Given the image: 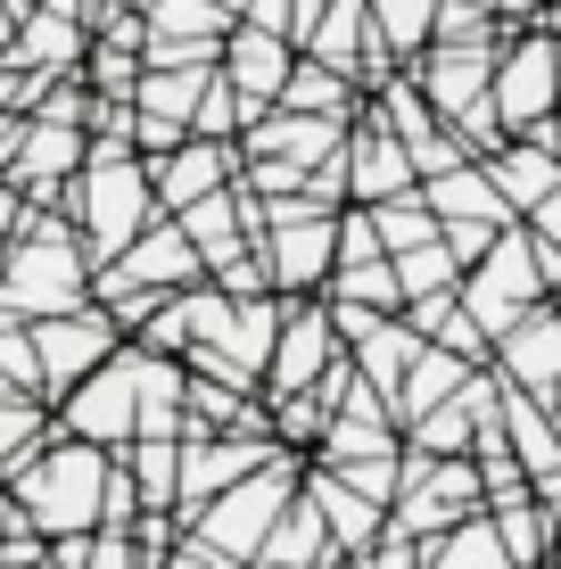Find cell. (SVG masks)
Segmentation results:
<instances>
[{
  "label": "cell",
  "mask_w": 561,
  "mask_h": 569,
  "mask_svg": "<svg viewBox=\"0 0 561 569\" xmlns=\"http://www.w3.org/2000/svg\"><path fill=\"white\" fill-rule=\"evenodd\" d=\"M83 298H91V248L74 231V214L26 199V223H17L9 257H0V313L42 322V313H67Z\"/></svg>",
  "instance_id": "obj_1"
},
{
  "label": "cell",
  "mask_w": 561,
  "mask_h": 569,
  "mask_svg": "<svg viewBox=\"0 0 561 569\" xmlns=\"http://www.w3.org/2000/svg\"><path fill=\"white\" fill-rule=\"evenodd\" d=\"M9 503L26 512V528L42 537H74V528H100V487H108V446H83L67 429H50L33 455H17L0 470Z\"/></svg>",
  "instance_id": "obj_2"
},
{
  "label": "cell",
  "mask_w": 561,
  "mask_h": 569,
  "mask_svg": "<svg viewBox=\"0 0 561 569\" xmlns=\"http://www.w3.org/2000/svg\"><path fill=\"white\" fill-rule=\"evenodd\" d=\"M58 207L74 214L91 264L116 257V248H124L141 223H158V190H149V166H141L132 149H124V157L83 149V166H74V182H67V199H58Z\"/></svg>",
  "instance_id": "obj_3"
},
{
  "label": "cell",
  "mask_w": 561,
  "mask_h": 569,
  "mask_svg": "<svg viewBox=\"0 0 561 569\" xmlns=\"http://www.w3.org/2000/svg\"><path fill=\"white\" fill-rule=\"evenodd\" d=\"M298 470H305V455H281V446H273V455L248 470V479H231L223 496H207L182 528H190L199 545H216V553H231V561H257L264 528H273L281 503L298 496Z\"/></svg>",
  "instance_id": "obj_4"
},
{
  "label": "cell",
  "mask_w": 561,
  "mask_h": 569,
  "mask_svg": "<svg viewBox=\"0 0 561 569\" xmlns=\"http://www.w3.org/2000/svg\"><path fill=\"white\" fill-rule=\"evenodd\" d=\"M454 298L462 313H471L479 330H488V347H495V330H512L529 306H545V272H537V240H529V223H512L488 240V257L479 264H462V281H454Z\"/></svg>",
  "instance_id": "obj_5"
},
{
  "label": "cell",
  "mask_w": 561,
  "mask_h": 569,
  "mask_svg": "<svg viewBox=\"0 0 561 569\" xmlns=\"http://www.w3.org/2000/svg\"><path fill=\"white\" fill-rule=\"evenodd\" d=\"M471 512H488L471 455H413V446H404V455H397V496H389V528H404V537H438V528H454Z\"/></svg>",
  "instance_id": "obj_6"
},
{
  "label": "cell",
  "mask_w": 561,
  "mask_h": 569,
  "mask_svg": "<svg viewBox=\"0 0 561 569\" xmlns=\"http://www.w3.org/2000/svg\"><path fill=\"white\" fill-rule=\"evenodd\" d=\"M488 108L504 132H529L561 108V58L537 26H495V67H488Z\"/></svg>",
  "instance_id": "obj_7"
},
{
  "label": "cell",
  "mask_w": 561,
  "mask_h": 569,
  "mask_svg": "<svg viewBox=\"0 0 561 569\" xmlns=\"http://www.w3.org/2000/svg\"><path fill=\"white\" fill-rule=\"evenodd\" d=\"M132 397H141V347L132 339H116V356L108 363H91L83 380L67 388V397L50 405V421L67 429V438H83V446H124L132 438Z\"/></svg>",
  "instance_id": "obj_8"
},
{
  "label": "cell",
  "mask_w": 561,
  "mask_h": 569,
  "mask_svg": "<svg viewBox=\"0 0 561 569\" xmlns=\"http://www.w3.org/2000/svg\"><path fill=\"white\" fill-rule=\"evenodd\" d=\"M26 330H33V363H42V405H58L91 363L116 356V339H124V330L108 322V306H91V298L67 306V313H42V322H26Z\"/></svg>",
  "instance_id": "obj_9"
},
{
  "label": "cell",
  "mask_w": 561,
  "mask_h": 569,
  "mask_svg": "<svg viewBox=\"0 0 561 569\" xmlns=\"http://www.w3.org/2000/svg\"><path fill=\"white\" fill-rule=\"evenodd\" d=\"M339 173H347V207H372V199H397V190H413V157H404V141L389 124H380L372 100H355V116H347V141H339Z\"/></svg>",
  "instance_id": "obj_10"
},
{
  "label": "cell",
  "mask_w": 561,
  "mask_h": 569,
  "mask_svg": "<svg viewBox=\"0 0 561 569\" xmlns=\"http://www.w3.org/2000/svg\"><path fill=\"white\" fill-rule=\"evenodd\" d=\"M339 356V322L322 298H281V330H273V356H264V397H289V388H314L322 363Z\"/></svg>",
  "instance_id": "obj_11"
},
{
  "label": "cell",
  "mask_w": 561,
  "mask_h": 569,
  "mask_svg": "<svg viewBox=\"0 0 561 569\" xmlns=\"http://www.w3.org/2000/svg\"><path fill=\"white\" fill-rule=\"evenodd\" d=\"M74 166H83V124H50V116H26V132H17V157L0 182L26 190L33 207H58L74 182Z\"/></svg>",
  "instance_id": "obj_12"
},
{
  "label": "cell",
  "mask_w": 561,
  "mask_h": 569,
  "mask_svg": "<svg viewBox=\"0 0 561 569\" xmlns=\"http://www.w3.org/2000/svg\"><path fill=\"white\" fill-rule=\"evenodd\" d=\"M141 166H149V190H158V214L207 199V190H223V182H240V149L231 141H199V132H182L173 149L141 157Z\"/></svg>",
  "instance_id": "obj_13"
},
{
  "label": "cell",
  "mask_w": 561,
  "mask_h": 569,
  "mask_svg": "<svg viewBox=\"0 0 561 569\" xmlns=\"http://www.w3.org/2000/svg\"><path fill=\"white\" fill-rule=\"evenodd\" d=\"M273 438H182V470H173V520H190L207 496H223L231 479H248Z\"/></svg>",
  "instance_id": "obj_14"
},
{
  "label": "cell",
  "mask_w": 561,
  "mask_h": 569,
  "mask_svg": "<svg viewBox=\"0 0 561 569\" xmlns=\"http://www.w3.org/2000/svg\"><path fill=\"white\" fill-rule=\"evenodd\" d=\"M488 371H495V380H512V388H529V397H545V388L561 380V313L553 306H529L512 330H495Z\"/></svg>",
  "instance_id": "obj_15"
},
{
  "label": "cell",
  "mask_w": 561,
  "mask_h": 569,
  "mask_svg": "<svg viewBox=\"0 0 561 569\" xmlns=\"http://www.w3.org/2000/svg\"><path fill=\"white\" fill-rule=\"evenodd\" d=\"M289 58H298V50H289L281 33L240 26V17H231V33H223V50H216V74L264 116V108H273V91H281V74H289Z\"/></svg>",
  "instance_id": "obj_16"
},
{
  "label": "cell",
  "mask_w": 561,
  "mask_h": 569,
  "mask_svg": "<svg viewBox=\"0 0 561 569\" xmlns=\"http://www.w3.org/2000/svg\"><path fill=\"white\" fill-rule=\"evenodd\" d=\"M495 405V371H471V380L454 388L447 405H430V413H413L397 429L413 455H471V429H479V413Z\"/></svg>",
  "instance_id": "obj_17"
},
{
  "label": "cell",
  "mask_w": 561,
  "mask_h": 569,
  "mask_svg": "<svg viewBox=\"0 0 561 569\" xmlns=\"http://www.w3.org/2000/svg\"><path fill=\"white\" fill-rule=\"evenodd\" d=\"M331 561H347L339 545H331V528H322V512H314V496H289L281 503V520L264 528V545H257V561L248 569H331Z\"/></svg>",
  "instance_id": "obj_18"
},
{
  "label": "cell",
  "mask_w": 561,
  "mask_h": 569,
  "mask_svg": "<svg viewBox=\"0 0 561 569\" xmlns=\"http://www.w3.org/2000/svg\"><path fill=\"white\" fill-rule=\"evenodd\" d=\"M298 487L314 496V512H322V528H331V545L339 553H363V545L389 528V503H372V496H355V487L339 479V470H322V462H305L298 470Z\"/></svg>",
  "instance_id": "obj_19"
},
{
  "label": "cell",
  "mask_w": 561,
  "mask_h": 569,
  "mask_svg": "<svg viewBox=\"0 0 561 569\" xmlns=\"http://www.w3.org/2000/svg\"><path fill=\"white\" fill-rule=\"evenodd\" d=\"M479 166H488V182H495V199H504L512 214H529L537 199H545V190L561 182V157L537 141V132H504V141H495L488 157H479Z\"/></svg>",
  "instance_id": "obj_20"
},
{
  "label": "cell",
  "mask_w": 561,
  "mask_h": 569,
  "mask_svg": "<svg viewBox=\"0 0 561 569\" xmlns=\"http://www.w3.org/2000/svg\"><path fill=\"white\" fill-rule=\"evenodd\" d=\"M495 429H504L512 462L529 470V487H537V479H545V470L561 462V429H553V413H545V397H529V388L495 380Z\"/></svg>",
  "instance_id": "obj_21"
},
{
  "label": "cell",
  "mask_w": 561,
  "mask_h": 569,
  "mask_svg": "<svg viewBox=\"0 0 561 569\" xmlns=\"http://www.w3.org/2000/svg\"><path fill=\"white\" fill-rule=\"evenodd\" d=\"M83 50H91V33L58 9H26L17 33H9V67H26V74H74Z\"/></svg>",
  "instance_id": "obj_22"
},
{
  "label": "cell",
  "mask_w": 561,
  "mask_h": 569,
  "mask_svg": "<svg viewBox=\"0 0 561 569\" xmlns=\"http://www.w3.org/2000/svg\"><path fill=\"white\" fill-rule=\"evenodd\" d=\"M421 207H430L438 223H512V207L495 199V182H488V166H479V157L430 173V182H421Z\"/></svg>",
  "instance_id": "obj_23"
},
{
  "label": "cell",
  "mask_w": 561,
  "mask_h": 569,
  "mask_svg": "<svg viewBox=\"0 0 561 569\" xmlns=\"http://www.w3.org/2000/svg\"><path fill=\"white\" fill-rule=\"evenodd\" d=\"M471 371H479V363H462V356H447V347H430V339H421V347H413V363H404V380L389 388V413H397V429L413 421V413H430V405H447L454 388L471 380Z\"/></svg>",
  "instance_id": "obj_24"
},
{
  "label": "cell",
  "mask_w": 561,
  "mask_h": 569,
  "mask_svg": "<svg viewBox=\"0 0 561 569\" xmlns=\"http://www.w3.org/2000/svg\"><path fill=\"white\" fill-rule=\"evenodd\" d=\"M363 91L347 83L339 67H322V58H289V74H281V91H273V108H298V116H355Z\"/></svg>",
  "instance_id": "obj_25"
},
{
  "label": "cell",
  "mask_w": 561,
  "mask_h": 569,
  "mask_svg": "<svg viewBox=\"0 0 561 569\" xmlns=\"http://www.w3.org/2000/svg\"><path fill=\"white\" fill-rule=\"evenodd\" d=\"M298 50H305V58H322V67H339L347 83H355V58L372 50V17H363V0H322L314 33H305Z\"/></svg>",
  "instance_id": "obj_26"
},
{
  "label": "cell",
  "mask_w": 561,
  "mask_h": 569,
  "mask_svg": "<svg viewBox=\"0 0 561 569\" xmlns=\"http://www.w3.org/2000/svg\"><path fill=\"white\" fill-rule=\"evenodd\" d=\"M488 520H495V545H504V561H512V569H545V561L561 553V528L537 512V496L488 503Z\"/></svg>",
  "instance_id": "obj_27"
},
{
  "label": "cell",
  "mask_w": 561,
  "mask_h": 569,
  "mask_svg": "<svg viewBox=\"0 0 561 569\" xmlns=\"http://www.w3.org/2000/svg\"><path fill=\"white\" fill-rule=\"evenodd\" d=\"M421 569H512L504 545H495V520L471 512L454 528H438V537H421Z\"/></svg>",
  "instance_id": "obj_28"
},
{
  "label": "cell",
  "mask_w": 561,
  "mask_h": 569,
  "mask_svg": "<svg viewBox=\"0 0 561 569\" xmlns=\"http://www.w3.org/2000/svg\"><path fill=\"white\" fill-rule=\"evenodd\" d=\"M363 17H372V33H380V50L397 58H421V42H430V17H438V0H363Z\"/></svg>",
  "instance_id": "obj_29"
},
{
  "label": "cell",
  "mask_w": 561,
  "mask_h": 569,
  "mask_svg": "<svg viewBox=\"0 0 561 569\" xmlns=\"http://www.w3.org/2000/svg\"><path fill=\"white\" fill-rule=\"evenodd\" d=\"M363 214H372V240L389 248V257H397V248H421V240H438V214L421 207V182H413V190H397V199H372Z\"/></svg>",
  "instance_id": "obj_30"
},
{
  "label": "cell",
  "mask_w": 561,
  "mask_h": 569,
  "mask_svg": "<svg viewBox=\"0 0 561 569\" xmlns=\"http://www.w3.org/2000/svg\"><path fill=\"white\" fill-rule=\"evenodd\" d=\"M397 289H404V306L413 298H454V281H462V264L447 257V240H421V248H397Z\"/></svg>",
  "instance_id": "obj_31"
},
{
  "label": "cell",
  "mask_w": 561,
  "mask_h": 569,
  "mask_svg": "<svg viewBox=\"0 0 561 569\" xmlns=\"http://www.w3.org/2000/svg\"><path fill=\"white\" fill-rule=\"evenodd\" d=\"M50 429H58V421H50L42 397H0V470H9L17 455H33Z\"/></svg>",
  "instance_id": "obj_32"
},
{
  "label": "cell",
  "mask_w": 561,
  "mask_h": 569,
  "mask_svg": "<svg viewBox=\"0 0 561 569\" xmlns=\"http://www.w3.org/2000/svg\"><path fill=\"white\" fill-rule=\"evenodd\" d=\"M91 83V100H132V83H141V50H116V42H91L83 67H74Z\"/></svg>",
  "instance_id": "obj_33"
},
{
  "label": "cell",
  "mask_w": 561,
  "mask_h": 569,
  "mask_svg": "<svg viewBox=\"0 0 561 569\" xmlns=\"http://www.w3.org/2000/svg\"><path fill=\"white\" fill-rule=\"evenodd\" d=\"M0 397H42V363H33V330L0 313Z\"/></svg>",
  "instance_id": "obj_34"
},
{
  "label": "cell",
  "mask_w": 561,
  "mask_h": 569,
  "mask_svg": "<svg viewBox=\"0 0 561 569\" xmlns=\"http://www.w3.org/2000/svg\"><path fill=\"white\" fill-rule=\"evenodd\" d=\"M248 116H257V108H248V100H240V91H231V83H223V74H207V91H199V108H190V132H199V141H231V132H240V124H248Z\"/></svg>",
  "instance_id": "obj_35"
},
{
  "label": "cell",
  "mask_w": 561,
  "mask_h": 569,
  "mask_svg": "<svg viewBox=\"0 0 561 569\" xmlns=\"http://www.w3.org/2000/svg\"><path fill=\"white\" fill-rule=\"evenodd\" d=\"M397 455H404V446H397ZM397 455H363V462H322V470H339V479L355 487V496L389 503V496H397Z\"/></svg>",
  "instance_id": "obj_36"
},
{
  "label": "cell",
  "mask_w": 561,
  "mask_h": 569,
  "mask_svg": "<svg viewBox=\"0 0 561 569\" xmlns=\"http://www.w3.org/2000/svg\"><path fill=\"white\" fill-rule=\"evenodd\" d=\"M347 569H421V537H404V528H380L363 553H347Z\"/></svg>",
  "instance_id": "obj_37"
},
{
  "label": "cell",
  "mask_w": 561,
  "mask_h": 569,
  "mask_svg": "<svg viewBox=\"0 0 561 569\" xmlns=\"http://www.w3.org/2000/svg\"><path fill=\"white\" fill-rule=\"evenodd\" d=\"M124 537H132V553H141V569H158L173 553V537H182V520H173V512H132Z\"/></svg>",
  "instance_id": "obj_38"
},
{
  "label": "cell",
  "mask_w": 561,
  "mask_h": 569,
  "mask_svg": "<svg viewBox=\"0 0 561 569\" xmlns=\"http://www.w3.org/2000/svg\"><path fill=\"white\" fill-rule=\"evenodd\" d=\"M132 512H141V496H132L124 462L108 455V487H100V528H132Z\"/></svg>",
  "instance_id": "obj_39"
},
{
  "label": "cell",
  "mask_w": 561,
  "mask_h": 569,
  "mask_svg": "<svg viewBox=\"0 0 561 569\" xmlns=\"http://www.w3.org/2000/svg\"><path fill=\"white\" fill-rule=\"evenodd\" d=\"M495 231H504V223H438V240H447V257H454V264H479Z\"/></svg>",
  "instance_id": "obj_40"
},
{
  "label": "cell",
  "mask_w": 561,
  "mask_h": 569,
  "mask_svg": "<svg viewBox=\"0 0 561 569\" xmlns=\"http://www.w3.org/2000/svg\"><path fill=\"white\" fill-rule=\"evenodd\" d=\"M158 569H248V561L216 553V545H199V537H190V528H182V537H173V553H166Z\"/></svg>",
  "instance_id": "obj_41"
},
{
  "label": "cell",
  "mask_w": 561,
  "mask_h": 569,
  "mask_svg": "<svg viewBox=\"0 0 561 569\" xmlns=\"http://www.w3.org/2000/svg\"><path fill=\"white\" fill-rule=\"evenodd\" d=\"M520 223H529V231H537L545 248H561V182H553V190H545V199H537L529 214H520Z\"/></svg>",
  "instance_id": "obj_42"
},
{
  "label": "cell",
  "mask_w": 561,
  "mask_h": 569,
  "mask_svg": "<svg viewBox=\"0 0 561 569\" xmlns=\"http://www.w3.org/2000/svg\"><path fill=\"white\" fill-rule=\"evenodd\" d=\"M240 26H264L289 42V0H240Z\"/></svg>",
  "instance_id": "obj_43"
},
{
  "label": "cell",
  "mask_w": 561,
  "mask_h": 569,
  "mask_svg": "<svg viewBox=\"0 0 561 569\" xmlns=\"http://www.w3.org/2000/svg\"><path fill=\"white\" fill-rule=\"evenodd\" d=\"M314 17H322V0H289V50H298L305 33H314Z\"/></svg>",
  "instance_id": "obj_44"
},
{
  "label": "cell",
  "mask_w": 561,
  "mask_h": 569,
  "mask_svg": "<svg viewBox=\"0 0 561 569\" xmlns=\"http://www.w3.org/2000/svg\"><path fill=\"white\" fill-rule=\"evenodd\" d=\"M537 9L545 0H495V26H537Z\"/></svg>",
  "instance_id": "obj_45"
},
{
  "label": "cell",
  "mask_w": 561,
  "mask_h": 569,
  "mask_svg": "<svg viewBox=\"0 0 561 569\" xmlns=\"http://www.w3.org/2000/svg\"><path fill=\"white\" fill-rule=\"evenodd\" d=\"M9 33H17V9L0 0V58H9Z\"/></svg>",
  "instance_id": "obj_46"
},
{
  "label": "cell",
  "mask_w": 561,
  "mask_h": 569,
  "mask_svg": "<svg viewBox=\"0 0 561 569\" xmlns=\"http://www.w3.org/2000/svg\"><path fill=\"white\" fill-rule=\"evenodd\" d=\"M33 569H58V561H33Z\"/></svg>",
  "instance_id": "obj_47"
},
{
  "label": "cell",
  "mask_w": 561,
  "mask_h": 569,
  "mask_svg": "<svg viewBox=\"0 0 561 569\" xmlns=\"http://www.w3.org/2000/svg\"><path fill=\"white\" fill-rule=\"evenodd\" d=\"M331 569H347V561H331Z\"/></svg>",
  "instance_id": "obj_48"
}]
</instances>
